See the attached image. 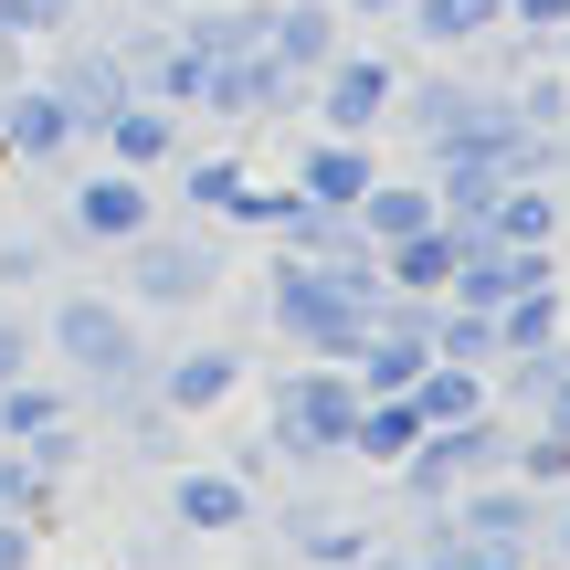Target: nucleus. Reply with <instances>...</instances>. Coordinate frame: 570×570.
<instances>
[{"label": "nucleus", "mask_w": 570, "mask_h": 570, "mask_svg": "<svg viewBox=\"0 0 570 570\" xmlns=\"http://www.w3.org/2000/svg\"><path fill=\"white\" fill-rule=\"evenodd\" d=\"M63 423H75V391L32 381V370L0 391V444H42V433H63Z\"/></svg>", "instance_id": "nucleus-19"}, {"label": "nucleus", "mask_w": 570, "mask_h": 570, "mask_svg": "<svg viewBox=\"0 0 570 570\" xmlns=\"http://www.w3.org/2000/svg\"><path fill=\"white\" fill-rule=\"evenodd\" d=\"M487 370H454V360H423V381H412V412L423 423H454V412H487Z\"/></svg>", "instance_id": "nucleus-23"}, {"label": "nucleus", "mask_w": 570, "mask_h": 570, "mask_svg": "<svg viewBox=\"0 0 570 570\" xmlns=\"http://www.w3.org/2000/svg\"><path fill=\"white\" fill-rule=\"evenodd\" d=\"M63 223H75L85 244H138V233L159 223V212H148V169H117V159H106L96 180H75V212H63Z\"/></svg>", "instance_id": "nucleus-7"}, {"label": "nucleus", "mask_w": 570, "mask_h": 570, "mask_svg": "<svg viewBox=\"0 0 570 570\" xmlns=\"http://www.w3.org/2000/svg\"><path fill=\"white\" fill-rule=\"evenodd\" d=\"M560 327H570V296H560V285H529V296L497 306V348H508V360H518V348H550Z\"/></svg>", "instance_id": "nucleus-21"}, {"label": "nucleus", "mask_w": 570, "mask_h": 570, "mask_svg": "<svg viewBox=\"0 0 570 570\" xmlns=\"http://www.w3.org/2000/svg\"><path fill=\"white\" fill-rule=\"evenodd\" d=\"M444 529L454 539H497V550H529V539H539V487H497V475H475V487L444 497Z\"/></svg>", "instance_id": "nucleus-8"}, {"label": "nucleus", "mask_w": 570, "mask_h": 570, "mask_svg": "<svg viewBox=\"0 0 570 570\" xmlns=\"http://www.w3.org/2000/svg\"><path fill=\"white\" fill-rule=\"evenodd\" d=\"M53 360L85 370V381L106 391V402H127V391L148 381V348H138V317H127L117 296H96V285H75V296H53Z\"/></svg>", "instance_id": "nucleus-2"}, {"label": "nucleus", "mask_w": 570, "mask_h": 570, "mask_svg": "<svg viewBox=\"0 0 570 570\" xmlns=\"http://www.w3.org/2000/svg\"><path fill=\"white\" fill-rule=\"evenodd\" d=\"M539 539H550V550L570 560V487H550V508H539Z\"/></svg>", "instance_id": "nucleus-30"}, {"label": "nucleus", "mask_w": 570, "mask_h": 570, "mask_svg": "<svg viewBox=\"0 0 570 570\" xmlns=\"http://www.w3.org/2000/svg\"><path fill=\"white\" fill-rule=\"evenodd\" d=\"M338 11H348V21H381V11H402V0H338Z\"/></svg>", "instance_id": "nucleus-33"}, {"label": "nucleus", "mask_w": 570, "mask_h": 570, "mask_svg": "<svg viewBox=\"0 0 570 570\" xmlns=\"http://www.w3.org/2000/svg\"><path fill=\"white\" fill-rule=\"evenodd\" d=\"M433 360H454V370H497V360H508V348H497V317H487V306L433 296Z\"/></svg>", "instance_id": "nucleus-20"}, {"label": "nucleus", "mask_w": 570, "mask_h": 570, "mask_svg": "<svg viewBox=\"0 0 570 570\" xmlns=\"http://www.w3.org/2000/svg\"><path fill=\"white\" fill-rule=\"evenodd\" d=\"M560 21H570V0H508V32H529V42H560Z\"/></svg>", "instance_id": "nucleus-27"}, {"label": "nucleus", "mask_w": 570, "mask_h": 570, "mask_svg": "<svg viewBox=\"0 0 570 570\" xmlns=\"http://www.w3.org/2000/svg\"><path fill=\"white\" fill-rule=\"evenodd\" d=\"M0 570H32V518H0Z\"/></svg>", "instance_id": "nucleus-31"}, {"label": "nucleus", "mask_w": 570, "mask_h": 570, "mask_svg": "<svg viewBox=\"0 0 570 570\" xmlns=\"http://www.w3.org/2000/svg\"><path fill=\"white\" fill-rule=\"evenodd\" d=\"M348 223H360V244H402V233L433 223V180H370L348 202Z\"/></svg>", "instance_id": "nucleus-17"}, {"label": "nucleus", "mask_w": 570, "mask_h": 570, "mask_svg": "<svg viewBox=\"0 0 570 570\" xmlns=\"http://www.w3.org/2000/svg\"><path fill=\"white\" fill-rule=\"evenodd\" d=\"M233 391H244V348H233V338H202V348H180V360L159 370V402L180 412V423H190V412H223Z\"/></svg>", "instance_id": "nucleus-13"}, {"label": "nucleus", "mask_w": 570, "mask_h": 570, "mask_svg": "<svg viewBox=\"0 0 570 570\" xmlns=\"http://www.w3.org/2000/svg\"><path fill=\"white\" fill-rule=\"evenodd\" d=\"M21 370H32V327H21V317H11V306H0V391H11V381H21Z\"/></svg>", "instance_id": "nucleus-28"}, {"label": "nucleus", "mask_w": 570, "mask_h": 570, "mask_svg": "<svg viewBox=\"0 0 570 570\" xmlns=\"http://www.w3.org/2000/svg\"><path fill=\"white\" fill-rule=\"evenodd\" d=\"M338 42H348V11H338V0H265V53H275L296 85L317 75Z\"/></svg>", "instance_id": "nucleus-9"}, {"label": "nucleus", "mask_w": 570, "mask_h": 570, "mask_svg": "<svg viewBox=\"0 0 570 570\" xmlns=\"http://www.w3.org/2000/svg\"><path fill=\"white\" fill-rule=\"evenodd\" d=\"M402 11H412V32H423L433 53H465V42L508 32V0H402Z\"/></svg>", "instance_id": "nucleus-18"}, {"label": "nucleus", "mask_w": 570, "mask_h": 570, "mask_svg": "<svg viewBox=\"0 0 570 570\" xmlns=\"http://www.w3.org/2000/svg\"><path fill=\"white\" fill-rule=\"evenodd\" d=\"M0 285H42V244H0Z\"/></svg>", "instance_id": "nucleus-29"}, {"label": "nucleus", "mask_w": 570, "mask_h": 570, "mask_svg": "<svg viewBox=\"0 0 570 570\" xmlns=\"http://www.w3.org/2000/svg\"><path fill=\"white\" fill-rule=\"evenodd\" d=\"M169 518H180L190 539H233L254 518V487L233 465H180V475H169Z\"/></svg>", "instance_id": "nucleus-12"}, {"label": "nucleus", "mask_w": 570, "mask_h": 570, "mask_svg": "<svg viewBox=\"0 0 570 570\" xmlns=\"http://www.w3.org/2000/svg\"><path fill=\"white\" fill-rule=\"evenodd\" d=\"M63 148H75V106H63L53 85H11V96H0V159L53 169Z\"/></svg>", "instance_id": "nucleus-10"}, {"label": "nucleus", "mask_w": 570, "mask_h": 570, "mask_svg": "<svg viewBox=\"0 0 570 570\" xmlns=\"http://www.w3.org/2000/svg\"><path fill=\"white\" fill-rule=\"evenodd\" d=\"M106 138V159L117 169H159V159H180V106H148V96H127L117 117L96 127Z\"/></svg>", "instance_id": "nucleus-14"}, {"label": "nucleus", "mask_w": 570, "mask_h": 570, "mask_svg": "<svg viewBox=\"0 0 570 570\" xmlns=\"http://www.w3.org/2000/svg\"><path fill=\"white\" fill-rule=\"evenodd\" d=\"M370 180H381V169H370V138H338V127L296 159V190H306V202H327V212H348Z\"/></svg>", "instance_id": "nucleus-15"}, {"label": "nucleus", "mask_w": 570, "mask_h": 570, "mask_svg": "<svg viewBox=\"0 0 570 570\" xmlns=\"http://www.w3.org/2000/svg\"><path fill=\"white\" fill-rule=\"evenodd\" d=\"M244 180H254V169L233 159V148H212V159H190V180H180V190H190L202 212H233V190H244Z\"/></svg>", "instance_id": "nucleus-24"}, {"label": "nucleus", "mask_w": 570, "mask_h": 570, "mask_svg": "<svg viewBox=\"0 0 570 570\" xmlns=\"http://www.w3.org/2000/svg\"><path fill=\"white\" fill-rule=\"evenodd\" d=\"M32 570H42V560H32Z\"/></svg>", "instance_id": "nucleus-34"}, {"label": "nucleus", "mask_w": 570, "mask_h": 570, "mask_svg": "<svg viewBox=\"0 0 570 570\" xmlns=\"http://www.w3.org/2000/svg\"><path fill=\"white\" fill-rule=\"evenodd\" d=\"M117 254H127V296H138V306H202L212 285H223L212 233H159V223H148L138 244H117Z\"/></svg>", "instance_id": "nucleus-4"}, {"label": "nucleus", "mask_w": 570, "mask_h": 570, "mask_svg": "<svg viewBox=\"0 0 570 570\" xmlns=\"http://www.w3.org/2000/svg\"><path fill=\"white\" fill-rule=\"evenodd\" d=\"M465 96H475L465 75H423V85H391V106H402V127H423L433 148L454 138V117H465Z\"/></svg>", "instance_id": "nucleus-22"}, {"label": "nucleus", "mask_w": 570, "mask_h": 570, "mask_svg": "<svg viewBox=\"0 0 570 570\" xmlns=\"http://www.w3.org/2000/svg\"><path fill=\"white\" fill-rule=\"evenodd\" d=\"M550 180H570V117L550 127Z\"/></svg>", "instance_id": "nucleus-32"}, {"label": "nucleus", "mask_w": 570, "mask_h": 570, "mask_svg": "<svg viewBox=\"0 0 570 570\" xmlns=\"http://www.w3.org/2000/svg\"><path fill=\"white\" fill-rule=\"evenodd\" d=\"M285 550L306 570H360L381 550V529H370L360 508H327V497H285Z\"/></svg>", "instance_id": "nucleus-6"}, {"label": "nucleus", "mask_w": 570, "mask_h": 570, "mask_svg": "<svg viewBox=\"0 0 570 570\" xmlns=\"http://www.w3.org/2000/svg\"><path fill=\"white\" fill-rule=\"evenodd\" d=\"M275 338L296 348V360H338L348 370V348H360V327H370V306L348 296L338 275L317 265V254H275Z\"/></svg>", "instance_id": "nucleus-1"}, {"label": "nucleus", "mask_w": 570, "mask_h": 570, "mask_svg": "<svg viewBox=\"0 0 570 570\" xmlns=\"http://www.w3.org/2000/svg\"><path fill=\"white\" fill-rule=\"evenodd\" d=\"M275 454H348V423H360V381L338 360L275 370Z\"/></svg>", "instance_id": "nucleus-3"}, {"label": "nucleus", "mask_w": 570, "mask_h": 570, "mask_svg": "<svg viewBox=\"0 0 570 570\" xmlns=\"http://www.w3.org/2000/svg\"><path fill=\"white\" fill-rule=\"evenodd\" d=\"M85 21V0H0V42H21V32H75Z\"/></svg>", "instance_id": "nucleus-26"}, {"label": "nucleus", "mask_w": 570, "mask_h": 570, "mask_svg": "<svg viewBox=\"0 0 570 570\" xmlns=\"http://www.w3.org/2000/svg\"><path fill=\"white\" fill-rule=\"evenodd\" d=\"M508 106H518L529 127H560V117H570V63H550V75H529V85H508Z\"/></svg>", "instance_id": "nucleus-25"}, {"label": "nucleus", "mask_w": 570, "mask_h": 570, "mask_svg": "<svg viewBox=\"0 0 570 570\" xmlns=\"http://www.w3.org/2000/svg\"><path fill=\"white\" fill-rule=\"evenodd\" d=\"M454 244H465V233H444V223H423V233H402V244H381V285H391V296H444Z\"/></svg>", "instance_id": "nucleus-16"}, {"label": "nucleus", "mask_w": 570, "mask_h": 570, "mask_svg": "<svg viewBox=\"0 0 570 570\" xmlns=\"http://www.w3.org/2000/svg\"><path fill=\"white\" fill-rule=\"evenodd\" d=\"M391 85H402V75H391L381 53H360V42H338V53H327L317 75H306V106H317V117L338 127V138H370V127L391 117Z\"/></svg>", "instance_id": "nucleus-5"}, {"label": "nucleus", "mask_w": 570, "mask_h": 570, "mask_svg": "<svg viewBox=\"0 0 570 570\" xmlns=\"http://www.w3.org/2000/svg\"><path fill=\"white\" fill-rule=\"evenodd\" d=\"M53 96L75 106V138H96V127L117 117L127 96H138V75H127V53H117V42H85V53H63V75H53Z\"/></svg>", "instance_id": "nucleus-11"}]
</instances>
